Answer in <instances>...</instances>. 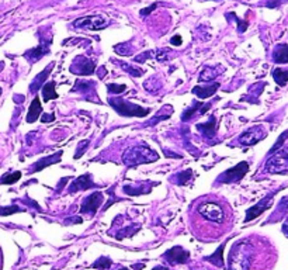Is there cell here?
I'll return each mask as SVG.
<instances>
[{
  "label": "cell",
  "instance_id": "obj_40",
  "mask_svg": "<svg viewBox=\"0 0 288 270\" xmlns=\"http://www.w3.org/2000/svg\"><path fill=\"white\" fill-rule=\"evenodd\" d=\"M287 138H288V130L286 131V132H283V134L280 135V138H279V140H277V142L274 144V147H273V148L270 149L269 154H274L276 151H279V149L281 148V145H283V142H284V141L287 140Z\"/></svg>",
  "mask_w": 288,
  "mask_h": 270
},
{
  "label": "cell",
  "instance_id": "obj_47",
  "mask_svg": "<svg viewBox=\"0 0 288 270\" xmlns=\"http://www.w3.org/2000/svg\"><path fill=\"white\" fill-rule=\"evenodd\" d=\"M118 270H128V269H125V268H122V269H118Z\"/></svg>",
  "mask_w": 288,
  "mask_h": 270
},
{
  "label": "cell",
  "instance_id": "obj_9",
  "mask_svg": "<svg viewBox=\"0 0 288 270\" xmlns=\"http://www.w3.org/2000/svg\"><path fill=\"white\" fill-rule=\"evenodd\" d=\"M108 26V21L104 19L100 14L96 16H89V17H82L73 21V27L83 28V30H92V31H99L104 30Z\"/></svg>",
  "mask_w": 288,
  "mask_h": 270
},
{
  "label": "cell",
  "instance_id": "obj_22",
  "mask_svg": "<svg viewBox=\"0 0 288 270\" xmlns=\"http://www.w3.org/2000/svg\"><path fill=\"white\" fill-rule=\"evenodd\" d=\"M197 130L201 131L205 137H214L215 130H216L215 117H211V118H210V121L205 122V124H198V125H197Z\"/></svg>",
  "mask_w": 288,
  "mask_h": 270
},
{
  "label": "cell",
  "instance_id": "obj_48",
  "mask_svg": "<svg viewBox=\"0 0 288 270\" xmlns=\"http://www.w3.org/2000/svg\"><path fill=\"white\" fill-rule=\"evenodd\" d=\"M0 94H1V89H0Z\"/></svg>",
  "mask_w": 288,
  "mask_h": 270
},
{
  "label": "cell",
  "instance_id": "obj_17",
  "mask_svg": "<svg viewBox=\"0 0 288 270\" xmlns=\"http://www.w3.org/2000/svg\"><path fill=\"white\" fill-rule=\"evenodd\" d=\"M219 86L221 84L218 83H213L210 84V86H195L194 89H193V93L197 96V97H200L201 100H204V99H208V97H211V96H214L216 93V90L219 89Z\"/></svg>",
  "mask_w": 288,
  "mask_h": 270
},
{
  "label": "cell",
  "instance_id": "obj_26",
  "mask_svg": "<svg viewBox=\"0 0 288 270\" xmlns=\"http://www.w3.org/2000/svg\"><path fill=\"white\" fill-rule=\"evenodd\" d=\"M223 246H225V243H222L215 253H213L211 256H207L205 259L208 262H211V263H214L215 266H218V268H223V258H222V253H223Z\"/></svg>",
  "mask_w": 288,
  "mask_h": 270
},
{
  "label": "cell",
  "instance_id": "obj_34",
  "mask_svg": "<svg viewBox=\"0 0 288 270\" xmlns=\"http://www.w3.org/2000/svg\"><path fill=\"white\" fill-rule=\"evenodd\" d=\"M226 19H233L236 21V24H238V31L239 33H245L246 30H248V21H243V20L238 19V16L235 14V13H229V14H226Z\"/></svg>",
  "mask_w": 288,
  "mask_h": 270
},
{
  "label": "cell",
  "instance_id": "obj_6",
  "mask_svg": "<svg viewBox=\"0 0 288 270\" xmlns=\"http://www.w3.org/2000/svg\"><path fill=\"white\" fill-rule=\"evenodd\" d=\"M267 131L264 128L263 124H257L253 125L249 130H246L245 132H242V135L239 137V144L245 145V147H252L257 142H260L263 138H266Z\"/></svg>",
  "mask_w": 288,
  "mask_h": 270
},
{
  "label": "cell",
  "instance_id": "obj_33",
  "mask_svg": "<svg viewBox=\"0 0 288 270\" xmlns=\"http://www.w3.org/2000/svg\"><path fill=\"white\" fill-rule=\"evenodd\" d=\"M150 58H156V49H149V51H146V52H142V54H140L138 56H135V58H134V61L142 64V62L148 61V59H150Z\"/></svg>",
  "mask_w": 288,
  "mask_h": 270
},
{
  "label": "cell",
  "instance_id": "obj_23",
  "mask_svg": "<svg viewBox=\"0 0 288 270\" xmlns=\"http://www.w3.org/2000/svg\"><path fill=\"white\" fill-rule=\"evenodd\" d=\"M41 89H42L44 102H49L52 99H58V93L55 92V82H47Z\"/></svg>",
  "mask_w": 288,
  "mask_h": 270
},
{
  "label": "cell",
  "instance_id": "obj_2",
  "mask_svg": "<svg viewBox=\"0 0 288 270\" xmlns=\"http://www.w3.org/2000/svg\"><path fill=\"white\" fill-rule=\"evenodd\" d=\"M158 152L150 149L148 145H137L130 147L122 155V163L127 166H138L142 163H150L158 160Z\"/></svg>",
  "mask_w": 288,
  "mask_h": 270
},
{
  "label": "cell",
  "instance_id": "obj_4",
  "mask_svg": "<svg viewBox=\"0 0 288 270\" xmlns=\"http://www.w3.org/2000/svg\"><path fill=\"white\" fill-rule=\"evenodd\" d=\"M266 172L269 173H287L288 172V147L280 148L266 162Z\"/></svg>",
  "mask_w": 288,
  "mask_h": 270
},
{
  "label": "cell",
  "instance_id": "obj_8",
  "mask_svg": "<svg viewBox=\"0 0 288 270\" xmlns=\"http://www.w3.org/2000/svg\"><path fill=\"white\" fill-rule=\"evenodd\" d=\"M248 170H249V163L239 162L235 168L228 169L226 172H223L222 175L218 177V182L219 183H238L248 173Z\"/></svg>",
  "mask_w": 288,
  "mask_h": 270
},
{
  "label": "cell",
  "instance_id": "obj_5",
  "mask_svg": "<svg viewBox=\"0 0 288 270\" xmlns=\"http://www.w3.org/2000/svg\"><path fill=\"white\" fill-rule=\"evenodd\" d=\"M198 211H200V214H201L203 218L211 221V223L222 224L223 218H225L222 205L214 203V201H205L203 204H200Z\"/></svg>",
  "mask_w": 288,
  "mask_h": 270
},
{
  "label": "cell",
  "instance_id": "obj_16",
  "mask_svg": "<svg viewBox=\"0 0 288 270\" xmlns=\"http://www.w3.org/2000/svg\"><path fill=\"white\" fill-rule=\"evenodd\" d=\"M96 187V183L92 180V175H82L80 177H77L76 180L72 182V185L69 186V192H79V190H87Z\"/></svg>",
  "mask_w": 288,
  "mask_h": 270
},
{
  "label": "cell",
  "instance_id": "obj_30",
  "mask_svg": "<svg viewBox=\"0 0 288 270\" xmlns=\"http://www.w3.org/2000/svg\"><path fill=\"white\" fill-rule=\"evenodd\" d=\"M114 62H115V64H118L122 71H125L127 74L132 75V76H135V77H140V76H142V75H144V71H142V69H140V68H135V66L128 65V64H125V62H121V61H114Z\"/></svg>",
  "mask_w": 288,
  "mask_h": 270
},
{
  "label": "cell",
  "instance_id": "obj_36",
  "mask_svg": "<svg viewBox=\"0 0 288 270\" xmlns=\"http://www.w3.org/2000/svg\"><path fill=\"white\" fill-rule=\"evenodd\" d=\"M110 266H111V261H110L108 258H100V259H97V261L94 262L93 265H92V268H93V269H100V270L108 269Z\"/></svg>",
  "mask_w": 288,
  "mask_h": 270
},
{
  "label": "cell",
  "instance_id": "obj_42",
  "mask_svg": "<svg viewBox=\"0 0 288 270\" xmlns=\"http://www.w3.org/2000/svg\"><path fill=\"white\" fill-rule=\"evenodd\" d=\"M41 120H42V122H51L55 120V116L54 114H48V113H42Z\"/></svg>",
  "mask_w": 288,
  "mask_h": 270
},
{
  "label": "cell",
  "instance_id": "obj_28",
  "mask_svg": "<svg viewBox=\"0 0 288 270\" xmlns=\"http://www.w3.org/2000/svg\"><path fill=\"white\" fill-rule=\"evenodd\" d=\"M144 87L148 90L149 93L156 94V93H159V90L162 89V83H160V80H159L158 77L152 76V77H149L148 80L144 83Z\"/></svg>",
  "mask_w": 288,
  "mask_h": 270
},
{
  "label": "cell",
  "instance_id": "obj_12",
  "mask_svg": "<svg viewBox=\"0 0 288 270\" xmlns=\"http://www.w3.org/2000/svg\"><path fill=\"white\" fill-rule=\"evenodd\" d=\"M94 86H96V83H94L93 80H83V79H80V80H77V82L74 83L72 92L82 93L84 97H87L89 100H92V102L94 103H99L100 102V97H97L96 90H94Z\"/></svg>",
  "mask_w": 288,
  "mask_h": 270
},
{
  "label": "cell",
  "instance_id": "obj_19",
  "mask_svg": "<svg viewBox=\"0 0 288 270\" xmlns=\"http://www.w3.org/2000/svg\"><path fill=\"white\" fill-rule=\"evenodd\" d=\"M54 65H55V64H51V65H48L47 69H45L44 72H41L39 75H37V77L34 79V82H33V83H31V86H30V92H33V93H37L38 90L42 87V83L47 80V77L49 76V74H51V71H52Z\"/></svg>",
  "mask_w": 288,
  "mask_h": 270
},
{
  "label": "cell",
  "instance_id": "obj_7",
  "mask_svg": "<svg viewBox=\"0 0 288 270\" xmlns=\"http://www.w3.org/2000/svg\"><path fill=\"white\" fill-rule=\"evenodd\" d=\"M69 71L77 76H90L96 72V62L89 59L87 56H76L69 68Z\"/></svg>",
  "mask_w": 288,
  "mask_h": 270
},
{
  "label": "cell",
  "instance_id": "obj_46",
  "mask_svg": "<svg viewBox=\"0 0 288 270\" xmlns=\"http://www.w3.org/2000/svg\"><path fill=\"white\" fill-rule=\"evenodd\" d=\"M152 270H169L168 268H163V266H156V268H153Z\"/></svg>",
  "mask_w": 288,
  "mask_h": 270
},
{
  "label": "cell",
  "instance_id": "obj_20",
  "mask_svg": "<svg viewBox=\"0 0 288 270\" xmlns=\"http://www.w3.org/2000/svg\"><path fill=\"white\" fill-rule=\"evenodd\" d=\"M273 61L276 64H288V45L279 44L273 51Z\"/></svg>",
  "mask_w": 288,
  "mask_h": 270
},
{
  "label": "cell",
  "instance_id": "obj_25",
  "mask_svg": "<svg viewBox=\"0 0 288 270\" xmlns=\"http://www.w3.org/2000/svg\"><path fill=\"white\" fill-rule=\"evenodd\" d=\"M191 177H193V170L191 169H187V170H183V172H180V173H177L175 176L172 177V180L177 183V185H180V186H183V185H187L190 180H191Z\"/></svg>",
  "mask_w": 288,
  "mask_h": 270
},
{
  "label": "cell",
  "instance_id": "obj_10",
  "mask_svg": "<svg viewBox=\"0 0 288 270\" xmlns=\"http://www.w3.org/2000/svg\"><path fill=\"white\" fill-rule=\"evenodd\" d=\"M103 203H104V196L102 192H94L83 200L80 207V214H96Z\"/></svg>",
  "mask_w": 288,
  "mask_h": 270
},
{
  "label": "cell",
  "instance_id": "obj_1",
  "mask_svg": "<svg viewBox=\"0 0 288 270\" xmlns=\"http://www.w3.org/2000/svg\"><path fill=\"white\" fill-rule=\"evenodd\" d=\"M254 256L253 245L249 241H239L229 253V270H249Z\"/></svg>",
  "mask_w": 288,
  "mask_h": 270
},
{
  "label": "cell",
  "instance_id": "obj_15",
  "mask_svg": "<svg viewBox=\"0 0 288 270\" xmlns=\"http://www.w3.org/2000/svg\"><path fill=\"white\" fill-rule=\"evenodd\" d=\"M61 156H62V151H58L55 155H49V156L39 159L38 162L34 163V166L30 169V173H36V172H39V170H42V169L51 166L52 163H58V162L61 160Z\"/></svg>",
  "mask_w": 288,
  "mask_h": 270
},
{
  "label": "cell",
  "instance_id": "obj_38",
  "mask_svg": "<svg viewBox=\"0 0 288 270\" xmlns=\"http://www.w3.org/2000/svg\"><path fill=\"white\" fill-rule=\"evenodd\" d=\"M107 89H108V93L112 94H121L127 90V86L125 84H114L108 83L107 84Z\"/></svg>",
  "mask_w": 288,
  "mask_h": 270
},
{
  "label": "cell",
  "instance_id": "obj_44",
  "mask_svg": "<svg viewBox=\"0 0 288 270\" xmlns=\"http://www.w3.org/2000/svg\"><path fill=\"white\" fill-rule=\"evenodd\" d=\"M80 224L82 223V218L80 217H72V218H69V220H66L65 224L66 225H69V224Z\"/></svg>",
  "mask_w": 288,
  "mask_h": 270
},
{
  "label": "cell",
  "instance_id": "obj_35",
  "mask_svg": "<svg viewBox=\"0 0 288 270\" xmlns=\"http://www.w3.org/2000/svg\"><path fill=\"white\" fill-rule=\"evenodd\" d=\"M89 145H90V141L89 140H84L80 141L79 142V145H77V149H76V154H74V159H80L84 155V152L87 151L89 148Z\"/></svg>",
  "mask_w": 288,
  "mask_h": 270
},
{
  "label": "cell",
  "instance_id": "obj_43",
  "mask_svg": "<svg viewBox=\"0 0 288 270\" xmlns=\"http://www.w3.org/2000/svg\"><path fill=\"white\" fill-rule=\"evenodd\" d=\"M170 44L179 47V45H181V44H183V38L180 37V36H175V37H172V39H170Z\"/></svg>",
  "mask_w": 288,
  "mask_h": 270
},
{
  "label": "cell",
  "instance_id": "obj_11",
  "mask_svg": "<svg viewBox=\"0 0 288 270\" xmlns=\"http://www.w3.org/2000/svg\"><path fill=\"white\" fill-rule=\"evenodd\" d=\"M276 196V192L273 193V194H270V196L264 197L263 200H260L259 203L256 205H253L251 207L248 211H246V217H245V223H249L252 220H254V218H257L259 215H261L267 208H270L271 205H273V197Z\"/></svg>",
  "mask_w": 288,
  "mask_h": 270
},
{
  "label": "cell",
  "instance_id": "obj_27",
  "mask_svg": "<svg viewBox=\"0 0 288 270\" xmlns=\"http://www.w3.org/2000/svg\"><path fill=\"white\" fill-rule=\"evenodd\" d=\"M273 77H274L276 83L283 87V86H286L288 83V71L277 68V69L273 71Z\"/></svg>",
  "mask_w": 288,
  "mask_h": 270
},
{
  "label": "cell",
  "instance_id": "obj_41",
  "mask_svg": "<svg viewBox=\"0 0 288 270\" xmlns=\"http://www.w3.org/2000/svg\"><path fill=\"white\" fill-rule=\"evenodd\" d=\"M158 7V3H153V4H150L149 7H146V9L141 10V16H148V14H150L153 10Z\"/></svg>",
  "mask_w": 288,
  "mask_h": 270
},
{
  "label": "cell",
  "instance_id": "obj_32",
  "mask_svg": "<svg viewBox=\"0 0 288 270\" xmlns=\"http://www.w3.org/2000/svg\"><path fill=\"white\" fill-rule=\"evenodd\" d=\"M20 177H21V172L7 173L0 179V185H14L17 180H20Z\"/></svg>",
  "mask_w": 288,
  "mask_h": 270
},
{
  "label": "cell",
  "instance_id": "obj_29",
  "mask_svg": "<svg viewBox=\"0 0 288 270\" xmlns=\"http://www.w3.org/2000/svg\"><path fill=\"white\" fill-rule=\"evenodd\" d=\"M203 106H204V104H203V102L193 103V106H191V107H188L186 112L183 113V116H181V120H183V121H187V120L193 118V116H194L195 113H198V114H200V110H201V107H203Z\"/></svg>",
  "mask_w": 288,
  "mask_h": 270
},
{
  "label": "cell",
  "instance_id": "obj_37",
  "mask_svg": "<svg viewBox=\"0 0 288 270\" xmlns=\"http://www.w3.org/2000/svg\"><path fill=\"white\" fill-rule=\"evenodd\" d=\"M140 225H137L135 228H132V227H128V228H125V230H122L120 232L117 233V239H122V238H127V236H132L135 232H138L140 231Z\"/></svg>",
  "mask_w": 288,
  "mask_h": 270
},
{
  "label": "cell",
  "instance_id": "obj_3",
  "mask_svg": "<svg viewBox=\"0 0 288 270\" xmlns=\"http://www.w3.org/2000/svg\"><path fill=\"white\" fill-rule=\"evenodd\" d=\"M108 103L111 104L112 109L122 117H146L150 113L149 109H144L138 104H134V103L120 99V97H110Z\"/></svg>",
  "mask_w": 288,
  "mask_h": 270
},
{
  "label": "cell",
  "instance_id": "obj_21",
  "mask_svg": "<svg viewBox=\"0 0 288 270\" xmlns=\"http://www.w3.org/2000/svg\"><path fill=\"white\" fill-rule=\"evenodd\" d=\"M223 72V68L221 69H215V68H210V66H205L204 69L201 71V74L198 76V80L200 82H210V80H214L218 75Z\"/></svg>",
  "mask_w": 288,
  "mask_h": 270
},
{
  "label": "cell",
  "instance_id": "obj_18",
  "mask_svg": "<svg viewBox=\"0 0 288 270\" xmlns=\"http://www.w3.org/2000/svg\"><path fill=\"white\" fill-rule=\"evenodd\" d=\"M41 113H42L41 102H39V97H38V96H36V97H34V100L31 102L30 109H28V114H27V118H26V121L30 122V124L36 122L38 118H39Z\"/></svg>",
  "mask_w": 288,
  "mask_h": 270
},
{
  "label": "cell",
  "instance_id": "obj_31",
  "mask_svg": "<svg viewBox=\"0 0 288 270\" xmlns=\"http://www.w3.org/2000/svg\"><path fill=\"white\" fill-rule=\"evenodd\" d=\"M114 51H115L118 55L128 56L134 54L135 48L132 47V45H130V42H124V44H117V45L114 47Z\"/></svg>",
  "mask_w": 288,
  "mask_h": 270
},
{
  "label": "cell",
  "instance_id": "obj_14",
  "mask_svg": "<svg viewBox=\"0 0 288 270\" xmlns=\"http://www.w3.org/2000/svg\"><path fill=\"white\" fill-rule=\"evenodd\" d=\"M49 44H51V38L47 39V41H42L38 47L28 49L27 52H24L26 59H28L31 64H36V62H38L42 56L47 55L48 52H49Z\"/></svg>",
  "mask_w": 288,
  "mask_h": 270
},
{
  "label": "cell",
  "instance_id": "obj_39",
  "mask_svg": "<svg viewBox=\"0 0 288 270\" xmlns=\"http://www.w3.org/2000/svg\"><path fill=\"white\" fill-rule=\"evenodd\" d=\"M20 211H24V210L20 208L19 205H10V207H3L0 210V215H10L14 214V213H20Z\"/></svg>",
  "mask_w": 288,
  "mask_h": 270
},
{
  "label": "cell",
  "instance_id": "obj_24",
  "mask_svg": "<svg viewBox=\"0 0 288 270\" xmlns=\"http://www.w3.org/2000/svg\"><path fill=\"white\" fill-rule=\"evenodd\" d=\"M172 113H173V107H172V106H165L162 110H159L158 114H156V117H153V118L148 122V125H155V124H158L159 121L166 120V118H169V117L172 116Z\"/></svg>",
  "mask_w": 288,
  "mask_h": 270
},
{
  "label": "cell",
  "instance_id": "obj_13",
  "mask_svg": "<svg viewBox=\"0 0 288 270\" xmlns=\"http://www.w3.org/2000/svg\"><path fill=\"white\" fill-rule=\"evenodd\" d=\"M165 258L166 261L170 263V265H183V263H187L188 259H190V253L183 249L181 246H175L172 249H169L165 253Z\"/></svg>",
  "mask_w": 288,
  "mask_h": 270
},
{
  "label": "cell",
  "instance_id": "obj_45",
  "mask_svg": "<svg viewBox=\"0 0 288 270\" xmlns=\"http://www.w3.org/2000/svg\"><path fill=\"white\" fill-rule=\"evenodd\" d=\"M283 232L288 236V224H284V225H283Z\"/></svg>",
  "mask_w": 288,
  "mask_h": 270
}]
</instances>
